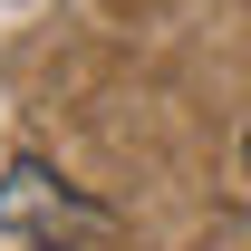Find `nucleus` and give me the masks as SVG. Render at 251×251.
<instances>
[{
	"label": "nucleus",
	"instance_id": "nucleus-1",
	"mask_svg": "<svg viewBox=\"0 0 251 251\" xmlns=\"http://www.w3.org/2000/svg\"><path fill=\"white\" fill-rule=\"evenodd\" d=\"M0 222H10V232H39V242H58V222L97 232L106 213H97L87 193H68L49 164H10V174H0Z\"/></svg>",
	"mask_w": 251,
	"mask_h": 251
},
{
	"label": "nucleus",
	"instance_id": "nucleus-2",
	"mask_svg": "<svg viewBox=\"0 0 251 251\" xmlns=\"http://www.w3.org/2000/svg\"><path fill=\"white\" fill-rule=\"evenodd\" d=\"M242 164H251V135H242Z\"/></svg>",
	"mask_w": 251,
	"mask_h": 251
},
{
	"label": "nucleus",
	"instance_id": "nucleus-3",
	"mask_svg": "<svg viewBox=\"0 0 251 251\" xmlns=\"http://www.w3.org/2000/svg\"><path fill=\"white\" fill-rule=\"evenodd\" d=\"M39 251H58V242H39Z\"/></svg>",
	"mask_w": 251,
	"mask_h": 251
}]
</instances>
